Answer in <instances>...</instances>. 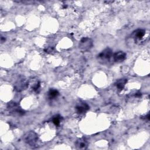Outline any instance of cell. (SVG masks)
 Masks as SVG:
<instances>
[{
    "instance_id": "obj_1",
    "label": "cell",
    "mask_w": 150,
    "mask_h": 150,
    "mask_svg": "<svg viewBox=\"0 0 150 150\" xmlns=\"http://www.w3.org/2000/svg\"><path fill=\"white\" fill-rule=\"evenodd\" d=\"M7 109L13 116H22L25 114V111L21 108V107L15 102H11L8 103Z\"/></svg>"
},
{
    "instance_id": "obj_2",
    "label": "cell",
    "mask_w": 150,
    "mask_h": 150,
    "mask_svg": "<svg viewBox=\"0 0 150 150\" xmlns=\"http://www.w3.org/2000/svg\"><path fill=\"white\" fill-rule=\"evenodd\" d=\"M24 140L29 146L34 147L38 140V135L34 131H29L24 135Z\"/></svg>"
},
{
    "instance_id": "obj_3",
    "label": "cell",
    "mask_w": 150,
    "mask_h": 150,
    "mask_svg": "<svg viewBox=\"0 0 150 150\" xmlns=\"http://www.w3.org/2000/svg\"><path fill=\"white\" fill-rule=\"evenodd\" d=\"M112 56H113L112 50L110 48H106L98 55L97 58L100 60L103 61V62L104 63L109 61Z\"/></svg>"
},
{
    "instance_id": "obj_4",
    "label": "cell",
    "mask_w": 150,
    "mask_h": 150,
    "mask_svg": "<svg viewBox=\"0 0 150 150\" xmlns=\"http://www.w3.org/2000/svg\"><path fill=\"white\" fill-rule=\"evenodd\" d=\"M28 83L26 80L24 79H19L15 83L14 88L15 90L17 92H21L22 90H25L28 86Z\"/></svg>"
},
{
    "instance_id": "obj_5",
    "label": "cell",
    "mask_w": 150,
    "mask_h": 150,
    "mask_svg": "<svg viewBox=\"0 0 150 150\" xmlns=\"http://www.w3.org/2000/svg\"><path fill=\"white\" fill-rule=\"evenodd\" d=\"M92 41L88 38H83L81 41L79 46L83 50H88L92 46Z\"/></svg>"
},
{
    "instance_id": "obj_6",
    "label": "cell",
    "mask_w": 150,
    "mask_h": 150,
    "mask_svg": "<svg viewBox=\"0 0 150 150\" xmlns=\"http://www.w3.org/2000/svg\"><path fill=\"white\" fill-rule=\"evenodd\" d=\"M113 59L116 62H122L126 59V54L123 51H118L113 55Z\"/></svg>"
},
{
    "instance_id": "obj_7",
    "label": "cell",
    "mask_w": 150,
    "mask_h": 150,
    "mask_svg": "<svg viewBox=\"0 0 150 150\" xmlns=\"http://www.w3.org/2000/svg\"><path fill=\"white\" fill-rule=\"evenodd\" d=\"M76 146L78 149H85L88 148V142L84 138H80L76 141Z\"/></svg>"
},
{
    "instance_id": "obj_8",
    "label": "cell",
    "mask_w": 150,
    "mask_h": 150,
    "mask_svg": "<svg viewBox=\"0 0 150 150\" xmlns=\"http://www.w3.org/2000/svg\"><path fill=\"white\" fill-rule=\"evenodd\" d=\"M145 34V31L144 29H137L133 32V36L135 41L141 40L144 36Z\"/></svg>"
},
{
    "instance_id": "obj_9",
    "label": "cell",
    "mask_w": 150,
    "mask_h": 150,
    "mask_svg": "<svg viewBox=\"0 0 150 150\" xmlns=\"http://www.w3.org/2000/svg\"><path fill=\"white\" fill-rule=\"evenodd\" d=\"M127 82V79L123 78L117 81V82L115 83V85L117 89H118L120 90H122L124 88Z\"/></svg>"
},
{
    "instance_id": "obj_10",
    "label": "cell",
    "mask_w": 150,
    "mask_h": 150,
    "mask_svg": "<svg viewBox=\"0 0 150 150\" xmlns=\"http://www.w3.org/2000/svg\"><path fill=\"white\" fill-rule=\"evenodd\" d=\"M76 109L78 113L82 114V113H85L86 111H88L89 109V107L88 106V105L87 104L83 103V104L76 106Z\"/></svg>"
},
{
    "instance_id": "obj_11",
    "label": "cell",
    "mask_w": 150,
    "mask_h": 150,
    "mask_svg": "<svg viewBox=\"0 0 150 150\" xmlns=\"http://www.w3.org/2000/svg\"><path fill=\"white\" fill-rule=\"evenodd\" d=\"M59 95V93L58 92V91L55 89H50L48 93L49 97L50 99H53L57 97Z\"/></svg>"
},
{
    "instance_id": "obj_12",
    "label": "cell",
    "mask_w": 150,
    "mask_h": 150,
    "mask_svg": "<svg viewBox=\"0 0 150 150\" xmlns=\"http://www.w3.org/2000/svg\"><path fill=\"white\" fill-rule=\"evenodd\" d=\"M60 116H59V115H57V116H55V117H53V124L56 125V126H59L60 125Z\"/></svg>"
},
{
    "instance_id": "obj_13",
    "label": "cell",
    "mask_w": 150,
    "mask_h": 150,
    "mask_svg": "<svg viewBox=\"0 0 150 150\" xmlns=\"http://www.w3.org/2000/svg\"><path fill=\"white\" fill-rule=\"evenodd\" d=\"M135 97H139L140 96H141V93H135Z\"/></svg>"
},
{
    "instance_id": "obj_14",
    "label": "cell",
    "mask_w": 150,
    "mask_h": 150,
    "mask_svg": "<svg viewBox=\"0 0 150 150\" xmlns=\"http://www.w3.org/2000/svg\"><path fill=\"white\" fill-rule=\"evenodd\" d=\"M1 42H2V43H3L4 42H5V41H6V38H4V37H1Z\"/></svg>"
},
{
    "instance_id": "obj_15",
    "label": "cell",
    "mask_w": 150,
    "mask_h": 150,
    "mask_svg": "<svg viewBox=\"0 0 150 150\" xmlns=\"http://www.w3.org/2000/svg\"><path fill=\"white\" fill-rule=\"evenodd\" d=\"M67 8V6H65V5H64V6H63V8Z\"/></svg>"
}]
</instances>
